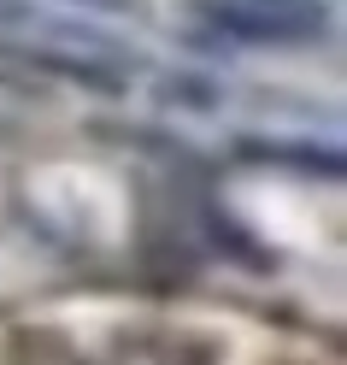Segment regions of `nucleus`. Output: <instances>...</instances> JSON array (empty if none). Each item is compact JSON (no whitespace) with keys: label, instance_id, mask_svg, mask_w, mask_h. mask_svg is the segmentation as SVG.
Wrapping results in <instances>:
<instances>
[{"label":"nucleus","instance_id":"1","mask_svg":"<svg viewBox=\"0 0 347 365\" xmlns=\"http://www.w3.org/2000/svg\"><path fill=\"white\" fill-rule=\"evenodd\" d=\"M195 24L236 48H318L330 36L323 0H189Z\"/></svg>","mask_w":347,"mask_h":365}]
</instances>
